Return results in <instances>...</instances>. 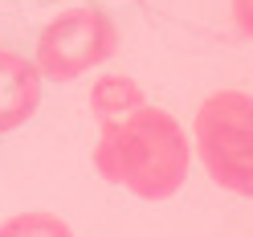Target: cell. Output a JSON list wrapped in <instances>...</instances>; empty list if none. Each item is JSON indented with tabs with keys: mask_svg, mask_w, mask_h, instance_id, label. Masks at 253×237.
I'll return each instance as SVG.
<instances>
[{
	"mask_svg": "<svg viewBox=\"0 0 253 237\" xmlns=\"http://www.w3.org/2000/svg\"><path fill=\"white\" fill-rule=\"evenodd\" d=\"M204 172L233 196H253V98L249 90H216L196 106L192 139Z\"/></svg>",
	"mask_w": 253,
	"mask_h": 237,
	"instance_id": "obj_2",
	"label": "cell"
},
{
	"mask_svg": "<svg viewBox=\"0 0 253 237\" xmlns=\"http://www.w3.org/2000/svg\"><path fill=\"white\" fill-rule=\"evenodd\" d=\"M119 53V25L98 4H70L37 33L33 70L41 82H74Z\"/></svg>",
	"mask_w": 253,
	"mask_h": 237,
	"instance_id": "obj_3",
	"label": "cell"
},
{
	"mask_svg": "<svg viewBox=\"0 0 253 237\" xmlns=\"http://www.w3.org/2000/svg\"><path fill=\"white\" fill-rule=\"evenodd\" d=\"M0 237H74V229L53 213L29 209V213H12L0 221Z\"/></svg>",
	"mask_w": 253,
	"mask_h": 237,
	"instance_id": "obj_6",
	"label": "cell"
},
{
	"mask_svg": "<svg viewBox=\"0 0 253 237\" xmlns=\"http://www.w3.org/2000/svg\"><path fill=\"white\" fill-rule=\"evenodd\" d=\"M143 102H147L143 86H139L135 78H126V74H102L98 82L90 86V115L98 119V127L131 115V110H139Z\"/></svg>",
	"mask_w": 253,
	"mask_h": 237,
	"instance_id": "obj_5",
	"label": "cell"
},
{
	"mask_svg": "<svg viewBox=\"0 0 253 237\" xmlns=\"http://www.w3.org/2000/svg\"><path fill=\"white\" fill-rule=\"evenodd\" d=\"M94 172L139 200L160 204L188 184L192 143L176 115L143 102L131 115L102 123L98 143H94Z\"/></svg>",
	"mask_w": 253,
	"mask_h": 237,
	"instance_id": "obj_1",
	"label": "cell"
},
{
	"mask_svg": "<svg viewBox=\"0 0 253 237\" xmlns=\"http://www.w3.org/2000/svg\"><path fill=\"white\" fill-rule=\"evenodd\" d=\"M233 17H237V29L249 37V0H233Z\"/></svg>",
	"mask_w": 253,
	"mask_h": 237,
	"instance_id": "obj_7",
	"label": "cell"
},
{
	"mask_svg": "<svg viewBox=\"0 0 253 237\" xmlns=\"http://www.w3.org/2000/svg\"><path fill=\"white\" fill-rule=\"evenodd\" d=\"M41 106V74L17 49L0 45V135L25 127Z\"/></svg>",
	"mask_w": 253,
	"mask_h": 237,
	"instance_id": "obj_4",
	"label": "cell"
}]
</instances>
